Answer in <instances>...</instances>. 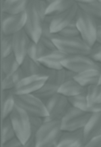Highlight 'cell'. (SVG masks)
I'll return each instance as SVG.
<instances>
[{"label":"cell","instance_id":"cell-1","mask_svg":"<svg viewBox=\"0 0 101 147\" xmlns=\"http://www.w3.org/2000/svg\"><path fill=\"white\" fill-rule=\"evenodd\" d=\"M62 132L61 119L44 120L35 133L36 147H51L57 144Z\"/></svg>","mask_w":101,"mask_h":147},{"label":"cell","instance_id":"cell-2","mask_svg":"<svg viewBox=\"0 0 101 147\" xmlns=\"http://www.w3.org/2000/svg\"><path fill=\"white\" fill-rule=\"evenodd\" d=\"M53 42L55 44L56 49L67 55H90L92 49V48L89 46L80 36L63 37L56 34L53 38Z\"/></svg>","mask_w":101,"mask_h":147},{"label":"cell","instance_id":"cell-3","mask_svg":"<svg viewBox=\"0 0 101 147\" xmlns=\"http://www.w3.org/2000/svg\"><path fill=\"white\" fill-rule=\"evenodd\" d=\"M25 13L26 23L24 30L33 41L38 42L42 36L44 19L40 13L36 0H30L29 5L25 10Z\"/></svg>","mask_w":101,"mask_h":147},{"label":"cell","instance_id":"cell-4","mask_svg":"<svg viewBox=\"0 0 101 147\" xmlns=\"http://www.w3.org/2000/svg\"><path fill=\"white\" fill-rule=\"evenodd\" d=\"M13 125L16 137L25 144L32 136V130L30 125V115L18 105L9 116Z\"/></svg>","mask_w":101,"mask_h":147},{"label":"cell","instance_id":"cell-5","mask_svg":"<svg viewBox=\"0 0 101 147\" xmlns=\"http://www.w3.org/2000/svg\"><path fill=\"white\" fill-rule=\"evenodd\" d=\"M77 28L79 31L80 37L92 48L96 43L97 27L98 23L91 15L87 14L79 7V11L76 16Z\"/></svg>","mask_w":101,"mask_h":147},{"label":"cell","instance_id":"cell-6","mask_svg":"<svg viewBox=\"0 0 101 147\" xmlns=\"http://www.w3.org/2000/svg\"><path fill=\"white\" fill-rule=\"evenodd\" d=\"M91 114L92 113L84 112L71 105L61 119L62 131H76L84 129L91 117Z\"/></svg>","mask_w":101,"mask_h":147},{"label":"cell","instance_id":"cell-7","mask_svg":"<svg viewBox=\"0 0 101 147\" xmlns=\"http://www.w3.org/2000/svg\"><path fill=\"white\" fill-rule=\"evenodd\" d=\"M15 100L16 104L30 115L40 116L43 118L48 115L44 101L34 94H15Z\"/></svg>","mask_w":101,"mask_h":147},{"label":"cell","instance_id":"cell-8","mask_svg":"<svg viewBox=\"0 0 101 147\" xmlns=\"http://www.w3.org/2000/svg\"><path fill=\"white\" fill-rule=\"evenodd\" d=\"M48 115L44 118V120L61 119L71 104L67 96L56 93L55 95L44 101Z\"/></svg>","mask_w":101,"mask_h":147},{"label":"cell","instance_id":"cell-9","mask_svg":"<svg viewBox=\"0 0 101 147\" xmlns=\"http://www.w3.org/2000/svg\"><path fill=\"white\" fill-rule=\"evenodd\" d=\"M62 66L65 69L71 70L75 74L93 67L101 68V63L96 61L91 55H67L62 61Z\"/></svg>","mask_w":101,"mask_h":147},{"label":"cell","instance_id":"cell-10","mask_svg":"<svg viewBox=\"0 0 101 147\" xmlns=\"http://www.w3.org/2000/svg\"><path fill=\"white\" fill-rule=\"evenodd\" d=\"M26 23V13L22 12L19 14H7L2 12L1 31L3 35L12 36L18 31L24 29Z\"/></svg>","mask_w":101,"mask_h":147},{"label":"cell","instance_id":"cell-11","mask_svg":"<svg viewBox=\"0 0 101 147\" xmlns=\"http://www.w3.org/2000/svg\"><path fill=\"white\" fill-rule=\"evenodd\" d=\"M47 80L48 76L46 75H43V74L30 76H24L14 88L12 92L14 93V94H35L46 83Z\"/></svg>","mask_w":101,"mask_h":147},{"label":"cell","instance_id":"cell-12","mask_svg":"<svg viewBox=\"0 0 101 147\" xmlns=\"http://www.w3.org/2000/svg\"><path fill=\"white\" fill-rule=\"evenodd\" d=\"M78 11H79V5L77 3H75L68 10L61 13H59L55 16H53L49 24L51 31L55 34H58L61 30H62L64 28L68 26L75 19Z\"/></svg>","mask_w":101,"mask_h":147},{"label":"cell","instance_id":"cell-13","mask_svg":"<svg viewBox=\"0 0 101 147\" xmlns=\"http://www.w3.org/2000/svg\"><path fill=\"white\" fill-rule=\"evenodd\" d=\"M31 41L32 39L27 34L24 29L12 35L13 54L20 64L28 55V49Z\"/></svg>","mask_w":101,"mask_h":147},{"label":"cell","instance_id":"cell-14","mask_svg":"<svg viewBox=\"0 0 101 147\" xmlns=\"http://www.w3.org/2000/svg\"><path fill=\"white\" fill-rule=\"evenodd\" d=\"M85 143L83 129L76 131H62L57 142V147H83Z\"/></svg>","mask_w":101,"mask_h":147},{"label":"cell","instance_id":"cell-15","mask_svg":"<svg viewBox=\"0 0 101 147\" xmlns=\"http://www.w3.org/2000/svg\"><path fill=\"white\" fill-rule=\"evenodd\" d=\"M67 55L64 54L63 52L60 51L59 49L52 50L44 56H42L39 62L47 68L51 69H61L63 68L62 66V61L67 57Z\"/></svg>","mask_w":101,"mask_h":147},{"label":"cell","instance_id":"cell-16","mask_svg":"<svg viewBox=\"0 0 101 147\" xmlns=\"http://www.w3.org/2000/svg\"><path fill=\"white\" fill-rule=\"evenodd\" d=\"M85 141L87 142L91 138L101 135V112L93 113L83 129Z\"/></svg>","mask_w":101,"mask_h":147},{"label":"cell","instance_id":"cell-17","mask_svg":"<svg viewBox=\"0 0 101 147\" xmlns=\"http://www.w3.org/2000/svg\"><path fill=\"white\" fill-rule=\"evenodd\" d=\"M100 75H101V68L93 67L80 72L79 74H76L74 80L78 82L81 86L87 88L90 85L98 84L99 82Z\"/></svg>","mask_w":101,"mask_h":147},{"label":"cell","instance_id":"cell-18","mask_svg":"<svg viewBox=\"0 0 101 147\" xmlns=\"http://www.w3.org/2000/svg\"><path fill=\"white\" fill-rule=\"evenodd\" d=\"M16 104L15 94L12 90H3L1 94V113L2 119L8 118L14 110Z\"/></svg>","mask_w":101,"mask_h":147},{"label":"cell","instance_id":"cell-19","mask_svg":"<svg viewBox=\"0 0 101 147\" xmlns=\"http://www.w3.org/2000/svg\"><path fill=\"white\" fill-rule=\"evenodd\" d=\"M86 88L81 86L78 82L73 80L65 81L59 88L58 93L67 96V98L73 97L86 93Z\"/></svg>","mask_w":101,"mask_h":147},{"label":"cell","instance_id":"cell-20","mask_svg":"<svg viewBox=\"0 0 101 147\" xmlns=\"http://www.w3.org/2000/svg\"><path fill=\"white\" fill-rule=\"evenodd\" d=\"M20 67L24 76H30L43 74L44 67L38 61L27 55L21 62Z\"/></svg>","mask_w":101,"mask_h":147},{"label":"cell","instance_id":"cell-21","mask_svg":"<svg viewBox=\"0 0 101 147\" xmlns=\"http://www.w3.org/2000/svg\"><path fill=\"white\" fill-rule=\"evenodd\" d=\"M30 0H5L2 3V12L7 14H19L24 12Z\"/></svg>","mask_w":101,"mask_h":147},{"label":"cell","instance_id":"cell-22","mask_svg":"<svg viewBox=\"0 0 101 147\" xmlns=\"http://www.w3.org/2000/svg\"><path fill=\"white\" fill-rule=\"evenodd\" d=\"M76 2L74 0H54L48 5L47 16H55L61 13L70 7H72Z\"/></svg>","mask_w":101,"mask_h":147},{"label":"cell","instance_id":"cell-23","mask_svg":"<svg viewBox=\"0 0 101 147\" xmlns=\"http://www.w3.org/2000/svg\"><path fill=\"white\" fill-rule=\"evenodd\" d=\"M65 73L66 69L64 67L61 69H51L44 67L43 70V75L48 76L47 82L58 87H60L65 82Z\"/></svg>","mask_w":101,"mask_h":147},{"label":"cell","instance_id":"cell-24","mask_svg":"<svg viewBox=\"0 0 101 147\" xmlns=\"http://www.w3.org/2000/svg\"><path fill=\"white\" fill-rule=\"evenodd\" d=\"M24 77L21 67H19L15 72L5 76L2 80L1 88L3 90H13L14 88L18 84V82Z\"/></svg>","mask_w":101,"mask_h":147},{"label":"cell","instance_id":"cell-25","mask_svg":"<svg viewBox=\"0 0 101 147\" xmlns=\"http://www.w3.org/2000/svg\"><path fill=\"white\" fill-rule=\"evenodd\" d=\"M20 63L18 61L15 55L12 53L5 57L2 58L1 61V72L5 74V76L10 75V74L15 72L20 67Z\"/></svg>","mask_w":101,"mask_h":147},{"label":"cell","instance_id":"cell-26","mask_svg":"<svg viewBox=\"0 0 101 147\" xmlns=\"http://www.w3.org/2000/svg\"><path fill=\"white\" fill-rule=\"evenodd\" d=\"M50 51H52V50H49L48 49H47L42 42H35V41L32 40L30 46H29L28 55H29L32 59L39 61V60L42 56H44L45 55H47Z\"/></svg>","mask_w":101,"mask_h":147},{"label":"cell","instance_id":"cell-27","mask_svg":"<svg viewBox=\"0 0 101 147\" xmlns=\"http://www.w3.org/2000/svg\"><path fill=\"white\" fill-rule=\"evenodd\" d=\"M86 100L89 105V113L91 106L101 103V84H92L86 88Z\"/></svg>","mask_w":101,"mask_h":147},{"label":"cell","instance_id":"cell-28","mask_svg":"<svg viewBox=\"0 0 101 147\" xmlns=\"http://www.w3.org/2000/svg\"><path fill=\"white\" fill-rule=\"evenodd\" d=\"M79 9L91 15L97 20H101V3L98 0L88 4H78Z\"/></svg>","mask_w":101,"mask_h":147},{"label":"cell","instance_id":"cell-29","mask_svg":"<svg viewBox=\"0 0 101 147\" xmlns=\"http://www.w3.org/2000/svg\"><path fill=\"white\" fill-rule=\"evenodd\" d=\"M16 137V133L11 124L10 118H6L2 119V127H1V141L2 144H5L9 140L14 138Z\"/></svg>","mask_w":101,"mask_h":147},{"label":"cell","instance_id":"cell-30","mask_svg":"<svg viewBox=\"0 0 101 147\" xmlns=\"http://www.w3.org/2000/svg\"><path fill=\"white\" fill-rule=\"evenodd\" d=\"M59 88L60 87L53 85V84L48 83V82H46V83L40 89H38L34 94L36 95L37 97H39L43 101H45L46 100L49 99L50 97L55 95L56 93H58Z\"/></svg>","mask_w":101,"mask_h":147},{"label":"cell","instance_id":"cell-31","mask_svg":"<svg viewBox=\"0 0 101 147\" xmlns=\"http://www.w3.org/2000/svg\"><path fill=\"white\" fill-rule=\"evenodd\" d=\"M68 100L72 106H73L84 112L89 113V105H88V102L86 100V93L73 96V97H70V98H68Z\"/></svg>","mask_w":101,"mask_h":147},{"label":"cell","instance_id":"cell-32","mask_svg":"<svg viewBox=\"0 0 101 147\" xmlns=\"http://www.w3.org/2000/svg\"><path fill=\"white\" fill-rule=\"evenodd\" d=\"M13 53L12 36H5L2 34L1 36V57H5Z\"/></svg>","mask_w":101,"mask_h":147},{"label":"cell","instance_id":"cell-33","mask_svg":"<svg viewBox=\"0 0 101 147\" xmlns=\"http://www.w3.org/2000/svg\"><path fill=\"white\" fill-rule=\"evenodd\" d=\"M59 36H63V37H77L80 36H79V31L77 28V24H76V18L66 28H64L62 30H61L58 33Z\"/></svg>","mask_w":101,"mask_h":147},{"label":"cell","instance_id":"cell-34","mask_svg":"<svg viewBox=\"0 0 101 147\" xmlns=\"http://www.w3.org/2000/svg\"><path fill=\"white\" fill-rule=\"evenodd\" d=\"M44 123V118L40 116H34L30 115V125H31V130L33 135L37 131V130L42 126V125Z\"/></svg>","mask_w":101,"mask_h":147},{"label":"cell","instance_id":"cell-35","mask_svg":"<svg viewBox=\"0 0 101 147\" xmlns=\"http://www.w3.org/2000/svg\"><path fill=\"white\" fill-rule=\"evenodd\" d=\"M92 58H93L96 61L101 63V44L95 43V45L92 47V53L90 55Z\"/></svg>","mask_w":101,"mask_h":147},{"label":"cell","instance_id":"cell-36","mask_svg":"<svg viewBox=\"0 0 101 147\" xmlns=\"http://www.w3.org/2000/svg\"><path fill=\"white\" fill-rule=\"evenodd\" d=\"M83 147H101V135L91 138L85 143Z\"/></svg>","mask_w":101,"mask_h":147},{"label":"cell","instance_id":"cell-37","mask_svg":"<svg viewBox=\"0 0 101 147\" xmlns=\"http://www.w3.org/2000/svg\"><path fill=\"white\" fill-rule=\"evenodd\" d=\"M2 147H24V144L17 137L2 144Z\"/></svg>","mask_w":101,"mask_h":147},{"label":"cell","instance_id":"cell-38","mask_svg":"<svg viewBox=\"0 0 101 147\" xmlns=\"http://www.w3.org/2000/svg\"><path fill=\"white\" fill-rule=\"evenodd\" d=\"M76 76V74L71 70H67L66 69V73H65V81H69V80H73L74 77Z\"/></svg>","mask_w":101,"mask_h":147},{"label":"cell","instance_id":"cell-39","mask_svg":"<svg viewBox=\"0 0 101 147\" xmlns=\"http://www.w3.org/2000/svg\"><path fill=\"white\" fill-rule=\"evenodd\" d=\"M24 147H36V139H35V136L34 135L25 144H24Z\"/></svg>","mask_w":101,"mask_h":147},{"label":"cell","instance_id":"cell-40","mask_svg":"<svg viewBox=\"0 0 101 147\" xmlns=\"http://www.w3.org/2000/svg\"><path fill=\"white\" fill-rule=\"evenodd\" d=\"M96 42L98 43V44H101V24H98V27H97Z\"/></svg>","mask_w":101,"mask_h":147},{"label":"cell","instance_id":"cell-41","mask_svg":"<svg viewBox=\"0 0 101 147\" xmlns=\"http://www.w3.org/2000/svg\"><path fill=\"white\" fill-rule=\"evenodd\" d=\"M74 1L77 4H88V3L94 2V1H96V0H74Z\"/></svg>","mask_w":101,"mask_h":147},{"label":"cell","instance_id":"cell-42","mask_svg":"<svg viewBox=\"0 0 101 147\" xmlns=\"http://www.w3.org/2000/svg\"><path fill=\"white\" fill-rule=\"evenodd\" d=\"M46 1H47V2H48V4H49V3H51L52 1H54V0H46Z\"/></svg>","mask_w":101,"mask_h":147},{"label":"cell","instance_id":"cell-43","mask_svg":"<svg viewBox=\"0 0 101 147\" xmlns=\"http://www.w3.org/2000/svg\"><path fill=\"white\" fill-rule=\"evenodd\" d=\"M98 84H101V75H100V78H99V82H98Z\"/></svg>","mask_w":101,"mask_h":147},{"label":"cell","instance_id":"cell-44","mask_svg":"<svg viewBox=\"0 0 101 147\" xmlns=\"http://www.w3.org/2000/svg\"><path fill=\"white\" fill-rule=\"evenodd\" d=\"M98 2H100V3H101V0H98Z\"/></svg>","mask_w":101,"mask_h":147},{"label":"cell","instance_id":"cell-45","mask_svg":"<svg viewBox=\"0 0 101 147\" xmlns=\"http://www.w3.org/2000/svg\"><path fill=\"white\" fill-rule=\"evenodd\" d=\"M4 1H5V0H2V3H3V2H4Z\"/></svg>","mask_w":101,"mask_h":147}]
</instances>
